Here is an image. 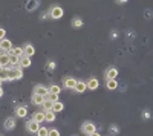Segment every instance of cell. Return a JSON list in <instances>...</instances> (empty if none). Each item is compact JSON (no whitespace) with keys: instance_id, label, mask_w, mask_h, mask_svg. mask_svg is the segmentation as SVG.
I'll list each match as a JSON object with an SVG mask.
<instances>
[{"instance_id":"1","label":"cell","mask_w":153,"mask_h":136,"mask_svg":"<svg viewBox=\"0 0 153 136\" xmlns=\"http://www.w3.org/2000/svg\"><path fill=\"white\" fill-rule=\"evenodd\" d=\"M9 72V80H20L23 77V72H21V69H17V67H12V69H8Z\"/></svg>"},{"instance_id":"2","label":"cell","mask_w":153,"mask_h":136,"mask_svg":"<svg viewBox=\"0 0 153 136\" xmlns=\"http://www.w3.org/2000/svg\"><path fill=\"white\" fill-rule=\"evenodd\" d=\"M11 49H12V45H11V41L9 40H2L0 41V51H6V52H9Z\"/></svg>"},{"instance_id":"3","label":"cell","mask_w":153,"mask_h":136,"mask_svg":"<svg viewBox=\"0 0 153 136\" xmlns=\"http://www.w3.org/2000/svg\"><path fill=\"white\" fill-rule=\"evenodd\" d=\"M63 15V9L60 8V6H54L52 11H51V17L52 19H60Z\"/></svg>"},{"instance_id":"4","label":"cell","mask_w":153,"mask_h":136,"mask_svg":"<svg viewBox=\"0 0 153 136\" xmlns=\"http://www.w3.org/2000/svg\"><path fill=\"white\" fill-rule=\"evenodd\" d=\"M34 93L40 95V96H46V95L49 93V89H48V87H45V86H37L35 90H34Z\"/></svg>"},{"instance_id":"5","label":"cell","mask_w":153,"mask_h":136,"mask_svg":"<svg viewBox=\"0 0 153 136\" xmlns=\"http://www.w3.org/2000/svg\"><path fill=\"white\" fill-rule=\"evenodd\" d=\"M83 132L86 133V135H92V133H95V126L92 122H87V124H84L83 126Z\"/></svg>"},{"instance_id":"6","label":"cell","mask_w":153,"mask_h":136,"mask_svg":"<svg viewBox=\"0 0 153 136\" xmlns=\"http://www.w3.org/2000/svg\"><path fill=\"white\" fill-rule=\"evenodd\" d=\"M34 54H35V49H34V46H31V45L25 46V49H23V55H25V57H32Z\"/></svg>"},{"instance_id":"7","label":"cell","mask_w":153,"mask_h":136,"mask_svg":"<svg viewBox=\"0 0 153 136\" xmlns=\"http://www.w3.org/2000/svg\"><path fill=\"white\" fill-rule=\"evenodd\" d=\"M28 130L32 133H38V130H40V127H38V122L35 121H29L28 122Z\"/></svg>"},{"instance_id":"8","label":"cell","mask_w":153,"mask_h":136,"mask_svg":"<svg viewBox=\"0 0 153 136\" xmlns=\"http://www.w3.org/2000/svg\"><path fill=\"white\" fill-rule=\"evenodd\" d=\"M8 54H11V55H15V57L20 58V57H23V47H12Z\"/></svg>"},{"instance_id":"9","label":"cell","mask_w":153,"mask_h":136,"mask_svg":"<svg viewBox=\"0 0 153 136\" xmlns=\"http://www.w3.org/2000/svg\"><path fill=\"white\" fill-rule=\"evenodd\" d=\"M32 102L37 104V106H41L43 102H45V96H40V95L34 93V95H32Z\"/></svg>"},{"instance_id":"10","label":"cell","mask_w":153,"mask_h":136,"mask_svg":"<svg viewBox=\"0 0 153 136\" xmlns=\"http://www.w3.org/2000/svg\"><path fill=\"white\" fill-rule=\"evenodd\" d=\"M9 64V57H8V54H2L0 55V66L2 67H6Z\"/></svg>"},{"instance_id":"11","label":"cell","mask_w":153,"mask_h":136,"mask_svg":"<svg viewBox=\"0 0 153 136\" xmlns=\"http://www.w3.org/2000/svg\"><path fill=\"white\" fill-rule=\"evenodd\" d=\"M15 127V119L14 118H8L6 121H5V128L6 130H12Z\"/></svg>"},{"instance_id":"12","label":"cell","mask_w":153,"mask_h":136,"mask_svg":"<svg viewBox=\"0 0 153 136\" xmlns=\"http://www.w3.org/2000/svg\"><path fill=\"white\" fill-rule=\"evenodd\" d=\"M86 83H83V81H76V84H75V90L78 92V93H83V92L86 90Z\"/></svg>"},{"instance_id":"13","label":"cell","mask_w":153,"mask_h":136,"mask_svg":"<svg viewBox=\"0 0 153 136\" xmlns=\"http://www.w3.org/2000/svg\"><path fill=\"white\" fill-rule=\"evenodd\" d=\"M20 64H21V67H29L31 66V58L29 57H20V61H19Z\"/></svg>"},{"instance_id":"14","label":"cell","mask_w":153,"mask_h":136,"mask_svg":"<svg viewBox=\"0 0 153 136\" xmlns=\"http://www.w3.org/2000/svg\"><path fill=\"white\" fill-rule=\"evenodd\" d=\"M0 81H9V72L6 67H3L0 70Z\"/></svg>"},{"instance_id":"15","label":"cell","mask_w":153,"mask_h":136,"mask_svg":"<svg viewBox=\"0 0 153 136\" xmlns=\"http://www.w3.org/2000/svg\"><path fill=\"white\" fill-rule=\"evenodd\" d=\"M116 75H118V72H116V69H113V67H110L107 70V73H106V77H107V80H115L116 78Z\"/></svg>"},{"instance_id":"16","label":"cell","mask_w":153,"mask_h":136,"mask_svg":"<svg viewBox=\"0 0 153 136\" xmlns=\"http://www.w3.org/2000/svg\"><path fill=\"white\" fill-rule=\"evenodd\" d=\"M45 119H46V121H49V122L55 121V113H54L52 110H48V112L45 113Z\"/></svg>"},{"instance_id":"17","label":"cell","mask_w":153,"mask_h":136,"mask_svg":"<svg viewBox=\"0 0 153 136\" xmlns=\"http://www.w3.org/2000/svg\"><path fill=\"white\" fill-rule=\"evenodd\" d=\"M75 84H76V81L74 78H68L66 81H64V86H66L68 89H75Z\"/></svg>"},{"instance_id":"18","label":"cell","mask_w":153,"mask_h":136,"mask_svg":"<svg viewBox=\"0 0 153 136\" xmlns=\"http://www.w3.org/2000/svg\"><path fill=\"white\" fill-rule=\"evenodd\" d=\"M89 89H92V90H95L96 87H98V80H95V78H92V80H89V83L86 84Z\"/></svg>"},{"instance_id":"19","label":"cell","mask_w":153,"mask_h":136,"mask_svg":"<svg viewBox=\"0 0 153 136\" xmlns=\"http://www.w3.org/2000/svg\"><path fill=\"white\" fill-rule=\"evenodd\" d=\"M32 121H35L38 124L41 121H45V113H34V119H32Z\"/></svg>"},{"instance_id":"20","label":"cell","mask_w":153,"mask_h":136,"mask_svg":"<svg viewBox=\"0 0 153 136\" xmlns=\"http://www.w3.org/2000/svg\"><path fill=\"white\" fill-rule=\"evenodd\" d=\"M63 110V104L60 101H57V102H54V106H52V112L55 113V112H61Z\"/></svg>"},{"instance_id":"21","label":"cell","mask_w":153,"mask_h":136,"mask_svg":"<svg viewBox=\"0 0 153 136\" xmlns=\"http://www.w3.org/2000/svg\"><path fill=\"white\" fill-rule=\"evenodd\" d=\"M8 57H9V64H12V66H15V64H19V61H20V58H19V57L11 55V54H8Z\"/></svg>"},{"instance_id":"22","label":"cell","mask_w":153,"mask_h":136,"mask_svg":"<svg viewBox=\"0 0 153 136\" xmlns=\"http://www.w3.org/2000/svg\"><path fill=\"white\" fill-rule=\"evenodd\" d=\"M26 113H28V110H26V107H19V109H17V116H20V118H25V116H26Z\"/></svg>"},{"instance_id":"23","label":"cell","mask_w":153,"mask_h":136,"mask_svg":"<svg viewBox=\"0 0 153 136\" xmlns=\"http://www.w3.org/2000/svg\"><path fill=\"white\" fill-rule=\"evenodd\" d=\"M49 93H54V95H58V93H60V86H57V84H54V86H51V87H49Z\"/></svg>"},{"instance_id":"24","label":"cell","mask_w":153,"mask_h":136,"mask_svg":"<svg viewBox=\"0 0 153 136\" xmlns=\"http://www.w3.org/2000/svg\"><path fill=\"white\" fill-rule=\"evenodd\" d=\"M43 107H45L46 109V110H52V106H54V102H51V101H49V100H45V102H43V104H41Z\"/></svg>"},{"instance_id":"25","label":"cell","mask_w":153,"mask_h":136,"mask_svg":"<svg viewBox=\"0 0 153 136\" xmlns=\"http://www.w3.org/2000/svg\"><path fill=\"white\" fill-rule=\"evenodd\" d=\"M107 87L109 89H116V81H115V80H107Z\"/></svg>"},{"instance_id":"26","label":"cell","mask_w":153,"mask_h":136,"mask_svg":"<svg viewBox=\"0 0 153 136\" xmlns=\"http://www.w3.org/2000/svg\"><path fill=\"white\" fill-rule=\"evenodd\" d=\"M35 6H38V3H37V2H29L28 5H26V9H28V11H32Z\"/></svg>"},{"instance_id":"27","label":"cell","mask_w":153,"mask_h":136,"mask_svg":"<svg viewBox=\"0 0 153 136\" xmlns=\"http://www.w3.org/2000/svg\"><path fill=\"white\" fill-rule=\"evenodd\" d=\"M37 135H38V136H48V135H49V130H48V128H40Z\"/></svg>"},{"instance_id":"28","label":"cell","mask_w":153,"mask_h":136,"mask_svg":"<svg viewBox=\"0 0 153 136\" xmlns=\"http://www.w3.org/2000/svg\"><path fill=\"white\" fill-rule=\"evenodd\" d=\"M48 136H60V132H58V130H55V128H54V130H49V135Z\"/></svg>"},{"instance_id":"29","label":"cell","mask_w":153,"mask_h":136,"mask_svg":"<svg viewBox=\"0 0 153 136\" xmlns=\"http://www.w3.org/2000/svg\"><path fill=\"white\" fill-rule=\"evenodd\" d=\"M74 25H75V26H81V25H83V21H81L80 19H75V20H74Z\"/></svg>"},{"instance_id":"30","label":"cell","mask_w":153,"mask_h":136,"mask_svg":"<svg viewBox=\"0 0 153 136\" xmlns=\"http://www.w3.org/2000/svg\"><path fill=\"white\" fill-rule=\"evenodd\" d=\"M5 40V31L3 29H0V41Z\"/></svg>"},{"instance_id":"31","label":"cell","mask_w":153,"mask_h":136,"mask_svg":"<svg viewBox=\"0 0 153 136\" xmlns=\"http://www.w3.org/2000/svg\"><path fill=\"white\" fill-rule=\"evenodd\" d=\"M54 66H55L54 63H48V69H49V70H52V69H54Z\"/></svg>"},{"instance_id":"32","label":"cell","mask_w":153,"mask_h":136,"mask_svg":"<svg viewBox=\"0 0 153 136\" xmlns=\"http://www.w3.org/2000/svg\"><path fill=\"white\" fill-rule=\"evenodd\" d=\"M90 136H101V135H100V133H98V132H95V133H92Z\"/></svg>"},{"instance_id":"33","label":"cell","mask_w":153,"mask_h":136,"mask_svg":"<svg viewBox=\"0 0 153 136\" xmlns=\"http://www.w3.org/2000/svg\"><path fill=\"white\" fill-rule=\"evenodd\" d=\"M2 95H3V90H2V87H0V98H2Z\"/></svg>"},{"instance_id":"34","label":"cell","mask_w":153,"mask_h":136,"mask_svg":"<svg viewBox=\"0 0 153 136\" xmlns=\"http://www.w3.org/2000/svg\"><path fill=\"white\" fill-rule=\"evenodd\" d=\"M2 69H3V67H2V66H0V70H2Z\"/></svg>"},{"instance_id":"35","label":"cell","mask_w":153,"mask_h":136,"mask_svg":"<svg viewBox=\"0 0 153 136\" xmlns=\"http://www.w3.org/2000/svg\"><path fill=\"white\" fill-rule=\"evenodd\" d=\"M0 55H2V51H0Z\"/></svg>"},{"instance_id":"36","label":"cell","mask_w":153,"mask_h":136,"mask_svg":"<svg viewBox=\"0 0 153 136\" xmlns=\"http://www.w3.org/2000/svg\"><path fill=\"white\" fill-rule=\"evenodd\" d=\"M0 83H2V81H0Z\"/></svg>"}]
</instances>
